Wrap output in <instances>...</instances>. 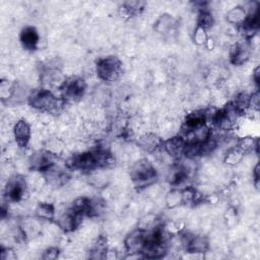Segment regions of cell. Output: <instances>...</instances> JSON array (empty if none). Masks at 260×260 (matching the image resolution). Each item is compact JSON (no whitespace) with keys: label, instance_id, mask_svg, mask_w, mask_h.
Here are the masks:
<instances>
[{"label":"cell","instance_id":"cell-1","mask_svg":"<svg viewBox=\"0 0 260 260\" xmlns=\"http://www.w3.org/2000/svg\"><path fill=\"white\" fill-rule=\"evenodd\" d=\"M28 104L31 108L52 116L59 114L65 106L63 99L55 95L48 88L34 90L28 95Z\"/></svg>","mask_w":260,"mask_h":260},{"label":"cell","instance_id":"cell-2","mask_svg":"<svg viewBox=\"0 0 260 260\" xmlns=\"http://www.w3.org/2000/svg\"><path fill=\"white\" fill-rule=\"evenodd\" d=\"M130 179L137 188H146L151 186L157 180V172L154 166L146 158L140 159L132 167Z\"/></svg>","mask_w":260,"mask_h":260},{"label":"cell","instance_id":"cell-3","mask_svg":"<svg viewBox=\"0 0 260 260\" xmlns=\"http://www.w3.org/2000/svg\"><path fill=\"white\" fill-rule=\"evenodd\" d=\"M59 90L60 96L65 103H76L83 98L86 90V82L82 77L71 76L65 78Z\"/></svg>","mask_w":260,"mask_h":260},{"label":"cell","instance_id":"cell-4","mask_svg":"<svg viewBox=\"0 0 260 260\" xmlns=\"http://www.w3.org/2000/svg\"><path fill=\"white\" fill-rule=\"evenodd\" d=\"M95 72L98 77L104 81H115L122 74V62L115 56L101 58L96 62Z\"/></svg>","mask_w":260,"mask_h":260},{"label":"cell","instance_id":"cell-5","mask_svg":"<svg viewBox=\"0 0 260 260\" xmlns=\"http://www.w3.org/2000/svg\"><path fill=\"white\" fill-rule=\"evenodd\" d=\"M28 183L22 176H14L8 179L4 188V195L7 201L19 202L21 201L27 191Z\"/></svg>","mask_w":260,"mask_h":260},{"label":"cell","instance_id":"cell-6","mask_svg":"<svg viewBox=\"0 0 260 260\" xmlns=\"http://www.w3.org/2000/svg\"><path fill=\"white\" fill-rule=\"evenodd\" d=\"M83 217L84 216L81 213L75 211L72 207H69L58 214L56 223L62 231L70 233L79 228Z\"/></svg>","mask_w":260,"mask_h":260},{"label":"cell","instance_id":"cell-7","mask_svg":"<svg viewBox=\"0 0 260 260\" xmlns=\"http://www.w3.org/2000/svg\"><path fill=\"white\" fill-rule=\"evenodd\" d=\"M55 156L53 153L49 152L47 149L37 150L29 156L28 165L34 172H39L44 174L50 168H52L55 162Z\"/></svg>","mask_w":260,"mask_h":260},{"label":"cell","instance_id":"cell-8","mask_svg":"<svg viewBox=\"0 0 260 260\" xmlns=\"http://www.w3.org/2000/svg\"><path fill=\"white\" fill-rule=\"evenodd\" d=\"M205 125H207L205 118V110H194L186 114L181 125V135L186 136Z\"/></svg>","mask_w":260,"mask_h":260},{"label":"cell","instance_id":"cell-9","mask_svg":"<svg viewBox=\"0 0 260 260\" xmlns=\"http://www.w3.org/2000/svg\"><path fill=\"white\" fill-rule=\"evenodd\" d=\"M187 141L183 135H174L169 139L162 141L161 149L167 155L174 159H180L184 156Z\"/></svg>","mask_w":260,"mask_h":260},{"label":"cell","instance_id":"cell-10","mask_svg":"<svg viewBox=\"0 0 260 260\" xmlns=\"http://www.w3.org/2000/svg\"><path fill=\"white\" fill-rule=\"evenodd\" d=\"M251 45L249 40L244 39L231 47L230 60L234 65H244L251 56Z\"/></svg>","mask_w":260,"mask_h":260},{"label":"cell","instance_id":"cell-11","mask_svg":"<svg viewBox=\"0 0 260 260\" xmlns=\"http://www.w3.org/2000/svg\"><path fill=\"white\" fill-rule=\"evenodd\" d=\"M12 136L19 147H26L31 138V126L25 119H18L12 126Z\"/></svg>","mask_w":260,"mask_h":260},{"label":"cell","instance_id":"cell-12","mask_svg":"<svg viewBox=\"0 0 260 260\" xmlns=\"http://www.w3.org/2000/svg\"><path fill=\"white\" fill-rule=\"evenodd\" d=\"M146 243H147V239H146L145 231L137 229L131 232L126 237L124 241V247H125V250L130 254H133V253L141 254Z\"/></svg>","mask_w":260,"mask_h":260},{"label":"cell","instance_id":"cell-13","mask_svg":"<svg viewBox=\"0 0 260 260\" xmlns=\"http://www.w3.org/2000/svg\"><path fill=\"white\" fill-rule=\"evenodd\" d=\"M19 40L23 49L27 51H34L38 48L40 42V35L36 27L31 25H26L20 30Z\"/></svg>","mask_w":260,"mask_h":260},{"label":"cell","instance_id":"cell-14","mask_svg":"<svg viewBox=\"0 0 260 260\" xmlns=\"http://www.w3.org/2000/svg\"><path fill=\"white\" fill-rule=\"evenodd\" d=\"M161 143L162 140L160 139V137L153 132H144L139 135L137 139L138 146L142 150L149 153L155 152L157 149H159L161 147Z\"/></svg>","mask_w":260,"mask_h":260},{"label":"cell","instance_id":"cell-15","mask_svg":"<svg viewBox=\"0 0 260 260\" xmlns=\"http://www.w3.org/2000/svg\"><path fill=\"white\" fill-rule=\"evenodd\" d=\"M176 25V19L168 13L161 14L154 23V29L157 34L169 35Z\"/></svg>","mask_w":260,"mask_h":260},{"label":"cell","instance_id":"cell-16","mask_svg":"<svg viewBox=\"0 0 260 260\" xmlns=\"http://www.w3.org/2000/svg\"><path fill=\"white\" fill-rule=\"evenodd\" d=\"M247 9L243 6H235L232 7L228 12H226V21L236 26H241L246 18H247Z\"/></svg>","mask_w":260,"mask_h":260},{"label":"cell","instance_id":"cell-17","mask_svg":"<svg viewBox=\"0 0 260 260\" xmlns=\"http://www.w3.org/2000/svg\"><path fill=\"white\" fill-rule=\"evenodd\" d=\"M236 146L245 154L251 152H259V140L258 138H254L252 136H245L238 140Z\"/></svg>","mask_w":260,"mask_h":260},{"label":"cell","instance_id":"cell-18","mask_svg":"<svg viewBox=\"0 0 260 260\" xmlns=\"http://www.w3.org/2000/svg\"><path fill=\"white\" fill-rule=\"evenodd\" d=\"M36 215L40 219L53 220L56 216L55 207L49 202H40L36 207Z\"/></svg>","mask_w":260,"mask_h":260},{"label":"cell","instance_id":"cell-19","mask_svg":"<svg viewBox=\"0 0 260 260\" xmlns=\"http://www.w3.org/2000/svg\"><path fill=\"white\" fill-rule=\"evenodd\" d=\"M196 22H197L196 26H199L205 30H208L214 24V17L211 14V12L205 8V9L199 10Z\"/></svg>","mask_w":260,"mask_h":260},{"label":"cell","instance_id":"cell-20","mask_svg":"<svg viewBox=\"0 0 260 260\" xmlns=\"http://www.w3.org/2000/svg\"><path fill=\"white\" fill-rule=\"evenodd\" d=\"M243 157H244V153L236 145H234L233 147L228 149V151L223 156V160L229 166H235L239 164L243 159Z\"/></svg>","mask_w":260,"mask_h":260},{"label":"cell","instance_id":"cell-21","mask_svg":"<svg viewBox=\"0 0 260 260\" xmlns=\"http://www.w3.org/2000/svg\"><path fill=\"white\" fill-rule=\"evenodd\" d=\"M166 204L169 208H175L182 204V192L179 188L172 189L166 196Z\"/></svg>","mask_w":260,"mask_h":260},{"label":"cell","instance_id":"cell-22","mask_svg":"<svg viewBox=\"0 0 260 260\" xmlns=\"http://www.w3.org/2000/svg\"><path fill=\"white\" fill-rule=\"evenodd\" d=\"M207 30L196 26L195 31L193 34V40L197 45H205L207 40H208V36H207Z\"/></svg>","mask_w":260,"mask_h":260},{"label":"cell","instance_id":"cell-23","mask_svg":"<svg viewBox=\"0 0 260 260\" xmlns=\"http://www.w3.org/2000/svg\"><path fill=\"white\" fill-rule=\"evenodd\" d=\"M59 256V249L56 247H49L42 255L43 259H56Z\"/></svg>","mask_w":260,"mask_h":260},{"label":"cell","instance_id":"cell-24","mask_svg":"<svg viewBox=\"0 0 260 260\" xmlns=\"http://www.w3.org/2000/svg\"><path fill=\"white\" fill-rule=\"evenodd\" d=\"M16 258V252L10 247L2 248L1 250V259L2 260H14Z\"/></svg>","mask_w":260,"mask_h":260},{"label":"cell","instance_id":"cell-25","mask_svg":"<svg viewBox=\"0 0 260 260\" xmlns=\"http://www.w3.org/2000/svg\"><path fill=\"white\" fill-rule=\"evenodd\" d=\"M252 79H253V82L255 83L256 87L258 88V86H259V80H260L259 66H256V67H255V69L253 70V73H252Z\"/></svg>","mask_w":260,"mask_h":260},{"label":"cell","instance_id":"cell-26","mask_svg":"<svg viewBox=\"0 0 260 260\" xmlns=\"http://www.w3.org/2000/svg\"><path fill=\"white\" fill-rule=\"evenodd\" d=\"M253 177H254V183H255V186L258 188V184H259V165L257 164L254 168V171H253Z\"/></svg>","mask_w":260,"mask_h":260}]
</instances>
